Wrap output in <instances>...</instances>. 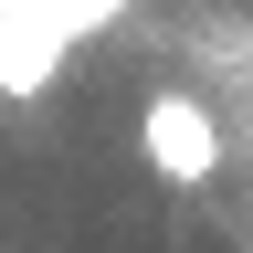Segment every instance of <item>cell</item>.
I'll return each instance as SVG.
<instances>
[{
    "label": "cell",
    "mask_w": 253,
    "mask_h": 253,
    "mask_svg": "<svg viewBox=\"0 0 253 253\" xmlns=\"http://www.w3.org/2000/svg\"><path fill=\"white\" fill-rule=\"evenodd\" d=\"M126 0H0V95H42L63 53H84Z\"/></svg>",
    "instance_id": "6da1fadb"
},
{
    "label": "cell",
    "mask_w": 253,
    "mask_h": 253,
    "mask_svg": "<svg viewBox=\"0 0 253 253\" xmlns=\"http://www.w3.org/2000/svg\"><path fill=\"white\" fill-rule=\"evenodd\" d=\"M137 158H148L158 190H211L221 179V116H211V95L148 84L137 95Z\"/></svg>",
    "instance_id": "7a4b0ae2"
}]
</instances>
